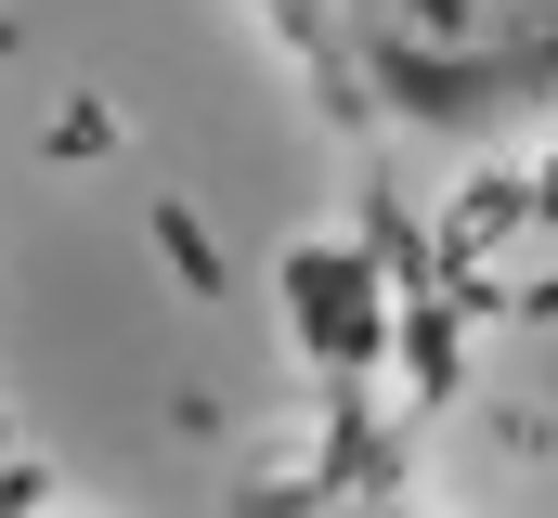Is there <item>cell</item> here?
<instances>
[{
	"label": "cell",
	"instance_id": "cell-1",
	"mask_svg": "<svg viewBox=\"0 0 558 518\" xmlns=\"http://www.w3.org/2000/svg\"><path fill=\"white\" fill-rule=\"evenodd\" d=\"M286 78L377 143H494L558 118V0H247Z\"/></svg>",
	"mask_w": 558,
	"mask_h": 518
},
{
	"label": "cell",
	"instance_id": "cell-2",
	"mask_svg": "<svg viewBox=\"0 0 558 518\" xmlns=\"http://www.w3.org/2000/svg\"><path fill=\"white\" fill-rule=\"evenodd\" d=\"M234 518H441V506H428L403 467H377V454L338 441V454H312V467H274Z\"/></svg>",
	"mask_w": 558,
	"mask_h": 518
}]
</instances>
